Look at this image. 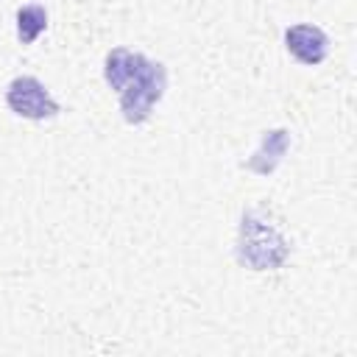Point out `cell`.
Returning <instances> with one entry per match:
<instances>
[{
	"label": "cell",
	"instance_id": "cell-7",
	"mask_svg": "<svg viewBox=\"0 0 357 357\" xmlns=\"http://www.w3.org/2000/svg\"><path fill=\"white\" fill-rule=\"evenodd\" d=\"M47 31V8L42 3H25L14 11V33L20 45H33Z\"/></svg>",
	"mask_w": 357,
	"mask_h": 357
},
{
	"label": "cell",
	"instance_id": "cell-4",
	"mask_svg": "<svg viewBox=\"0 0 357 357\" xmlns=\"http://www.w3.org/2000/svg\"><path fill=\"white\" fill-rule=\"evenodd\" d=\"M284 50L304 67H318L329 56V36L312 22H296L284 28Z\"/></svg>",
	"mask_w": 357,
	"mask_h": 357
},
{
	"label": "cell",
	"instance_id": "cell-3",
	"mask_svg": "<svg viewBox=\"0 0 357 357\" xmlns=\"http://www.w3.org/2000/svg\"><path fill=\"white\" fill-rule=\"evenodd\" d=\"M3 98H6V106L11 109V114H17L22 120H33V123L53 120L61 112L59 100L50 95V89L36 75H17V78H11Z\"/></svg>",
	"mask_w": 357,
	"mask_h": 357
},
{
	"label": "cell",
	"instance_id": "cell-2",
	"mask_svg": "<svg viewBox=\"0 0 357 357\" xmlns=\"http://www.w3.org/2000/svg\"><path fill=\"white\" fill-rule=\"evenodd\" d=\"M165 89H167V67L162 61L145 59L139 73L117 92L123 120L128 126H142L153 114L156 103L165 98Z\"/></svg>",
	"mask_w": 357,
	"mask_h": 357
},
{
	"label": "cell",
	"instance_id": "cell-1",
	"mask_svg": "<svg viewBox=\"0 0 357 357\" xmlns=\"http://www.w3.org/2000/svg\"><path fill=\"white\" fill-rule=\"evenodd\" d=\"M237 262L248 271H276L290 257V240L259 212L248 209L240 215L237 226V245H234Z\"/></svg>",
	"mask_w": 357,
	"mask_h": 357
},
{
	"label": "cell",
	"instance_id": "cell-5",
	"mask_svg": "<svg viewBox=\"0 0 357 357\" xmlns=\"http://www.w3.org/2000/svg\"><path fill=\"white\" fill-rule=\"evenodd\" d=\"M145 53H139V50H131V47H112L109 53H106V59H103V81L114 89V92H120L137 73H139V67L145 64Z\"/></svg>",
	"mask_w": 357,
	"mask_h": 357
},
{
	"label": "cell",
	"instance_id": "cell-6",
	"mask_svg": "<svg viewBox=\"0 0 357 357\" xmlns=\"http://www.w3.org/2000/svg\"><path fill=\"white\" fill-rule=\"evenodd\" d=\"M290 148V131L287 128H271L262 134L259 139V148L251 153V159L245 162L248 170L259 173V176H268L276 170V165L282 162V156L287 153Z\"/></svg>",
	"mask_w": 357,
	"mask_h": 357
}]
</instances>
